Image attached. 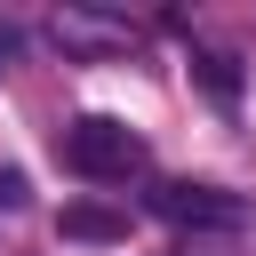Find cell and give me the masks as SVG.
<instances>
[{
    "mask_svg": "<svg viewBox=\"0 0 256 256\" xmlns=\"http://www.w3.org/2000/svg\"><path fill=\"white\" fill-rule=\"evenodd\" d=\"M200 80H208L216 96H232V64H216V56H200Z\"/></svg>",
    "mask_w": 256,
    "mask_h": 256,
    "instance_id": "cell-5",
    "label": "cell"
},
{
    "mask_svg": "<svg viewBox=\"0 0 256 256\" xmlns=\"http://www.w3.org/2000/svg\"><path fill=\"white\" fill-rule=\"evenodd\" d=\"M64 232H72V240H112L120 216H104V208H64Z\"/></svg>",
    "mask_w": 256,
    "mask_h": 256,
    "instance_id": "cell-4",
    "label": "cell"
},
{
    "mask_svg": "<svg viewBox=\"0 0 256 256\" xmlns=\"http://www.w3.org/2000/svg\"><path fill=\"white\" fill-rule=\"evenodd\" d=\"M56 160H64L80 184H128V176L144 168V136H136L128 120L88 112V120H72V128L56 136Z\"/></svg>",
    "mask_w": 256,
    "mask_h": 256,
    "instance_id": "cell-1",
    "label": "cell"
},
{
    "mask_svg": "<svg viewBox=\"0 0 256 256\" xmlns=\"http://www.w3.org/2000/svg\"><path fill=\"white\" fill-rule=\"evenodd\" d=\"M8 56H16V32H8V24H0V64H8Z\"/></svg>",
    "mask_w": 256,
    "mask_h": 256,
    "instance_id": "cell-6",
    "label": "cell"
},
{
    "mask_svg": "<svg viewBox=\"0 0 256 256\" xmlns=\"http://www.w3.org/2000/svg\"><path fill=\"white\" fill-rule=\"evenodd\" d=\"M48 40H56L64 56H112V48L136 40V24L112 16V8H56V16H48Z\"/></svg>",
    "mask_w": 256,
    "mask_h": 256,
    "instance_id": "cell-2",
    "label": "cell"
},
{
    "mask_svg": "<svg viewBox=\"0 0 256 256\" xmlns=\"http://www.w3.org/2000/svg\"><path fill=\"white\" fill-rule=\"evenodd\" d=\"M152 208H160L168 224H192V232H208V224H240V200H224L216 184H160Z\"/></svg>",
    "mask_w": 256,
    "mask_h": 256,
    "instance_id": "cell-3",
    "label": "cell"
}]
</instances>
